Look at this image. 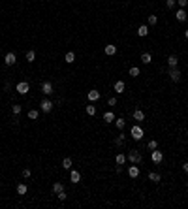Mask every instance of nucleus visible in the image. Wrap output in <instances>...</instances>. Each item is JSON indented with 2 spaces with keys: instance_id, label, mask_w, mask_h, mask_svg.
<instances>
[{
  "instance_id": "11",
  "label": "nucleus",
  "mask_w": 188,
  "mask_h": 209,
  "mask_svg": "<svg viewBox=\"0 0 188 209\" xmlns=\"http://www.w3.org/2000/svg\"><path fill=\"white\" fill-rule=\"evenodd\" d=\"M42 93H43L45 96L53 94V85H51L49 81H43V83H42Z\"/></svg>"
},
{
  "instance_id": "17",
  "label": "nucleus",
  "mask_w": 188,
  "mask_h": 209,
  "mask_svg": "<svg viewBox=\"0 0 188 209\" xmlns=\"http://www.w3.org/2000/svg\"><path fill=\"white\" fill-rule=\"evenodd\" d=\"M104 121H105V123H115V113H113V111H105V113H104Z\"/></svg>"
},
{
  "instance_id": "13",
  "label": "nucleus",
  "mask_w": 188,
  "mask_h": 209,
  "mask_svg": "<svg viewBox=\"0 0 188 209\" xmlns=\"http://www.w3.org/2000/svg\"><path fill=\"white\" fill-rule=\"evenodd\" d=\"M104 53L105 55H107V57H113V55H117V45H105V47H104Z\"/></svg>"
},
{
  "instance_id": "9",
  "label": "nucleus",
  "mask_w": 188,
  "mask_h": 209,
  "mask_svg": "<svg viewBox=\"0 0 188 209\" xmlns=\"http://www.w3.org/2000/svg\"><path fill=\"white\" fill-rule=\"evenodd\" d=\"M100 90H96V89H92V90H89L87 93V98H89V102H98L100 100Z\"/></svg>"
},
{
  "instance_id": "43",
  "label": "nucleus",
  "mask_w": 188,
  "mask_h": 209,
  "mask_svg": "<svg viewBox=\"0 0 188 209\" xmlns=\"http://www.w3.org/2000/svg\"><path fill=\"white\" fill-rule=\"evenodd\" d=\"M186 137H188V130H186Z\"/></svg>"
},
{
  "instance_id": "18",
  "label": "nucleus",
  "mask_w": 188,
  "mask_h": 209,
  "mask_svg": "<svg viewBox=\"0 0 188 209\" xmlns=\"http://www.w3.org/2000/svg\"><path fill=\"white\" fill-rule=\"evenodd\" d=\"M27 190H28V187L24 185V183H19V185H17V194L19 196H24V194H27Z\"/></svg>"
},
{
  "instance_id": "24",
  "label": "nucleus",
  "mask_w": 188,
  "mask_h": 209,
  "mask_svg": "<svg viewBox=\"0 0 188 209\" xmlns=\"http://www.w3.org/2000/svg\"><path fill=\"white\" fill-rule=\"evenodd\" d=\"M160 173H154V171H151L149 173V181H152V183H160Z\"/></svg>"
},
{
  "instance_id": "38",
  "label": "nucleus",
  "mask_w": 188,
  "mask_h": 209,
  "mask_svg": "<svg viewBox=\"0 0 188 209\" xmlns=\"http://www.w3.org/2000/svg\"><path fill=\"white\" fill-rule=\"evenodd\" d=\"M177 4H179L181 8H186L188 6V0H177Z\"/></svg>"
},
{
  "instance_id": "25",
  "label": "nucleus",
  "mask_w": 188,
  "mask_h": 209,
  "mask_svg": "<svg viewBox=\"0 0 188 209\" xmlns=\"http://www.w3.org/2000/svg\"><path fill=\"white\" fill-rule=\"evenodd\" d=\"M72 164H73V160L70 158V156H66V158L62 160V168H64V170H70V168H72Z\"/></svg>"
},
{
  "instance_id": "12",
  "label": "nucleus",
  "mask_w": 188,
  "mask_h": 209,
  "mask_svg": "<svg viewBox=\"0 0 188 209\" xmlns=\"http://www.w3.org/2000/svg\"><path fill=\"white\" fill-rule=\"evenodd\" d=\"M175 19H177V21H181V23H184L186 19H188V15H186V9H184V8H181L179 12L175 13Z\"/></svg>"
},
{
  "instance_id": "37",
  "label": "nucleus",
  "mask_w": 188,
  "mask_h": 209,
  "mask_svg": "<svg viewBox=\"0 0 188 209\" xmlns=\"http://www.w3.org/2000/svg\"><path fill=\"white\" fill-rule=\"evenodd\" d=\"M57 198H58L60 202H64V200H66V192H64V190H62V192H58V194H57Z\"/></svg>"
},
{
  "instance_id": "21",
  "label": "nucleus",
  "mask_w": 188,
  "mask_h": 209,
  "mask_svg": "<svg viewBox=\"0 0 188 209\" xmlns=\"http://www.w3.org/2000/svg\"><path fill=\"white\" fill-rule=\"evenodd\" d=\"M24 57H27V62H34V60H36V51H34V49L27 51V55H24Z\"/></svg>"
},
{
  "instance_id": "41",
  "label": "nucleus",
  "mask_w": 188,
  "mask_h": 209,
  "mask_svg": "<svg viewBox=\"0 0 188 209\" xmlns=\"http://www.w3.org/2000/svg\"><path fill=\"white\" fill-rule=\"evenodd\" d=\"M182 170H184V173H188V162H184V164H182Z\"/></svg>"
},
{
  "instance_id": "42",
  "label": "nucleus",
  "mask_w": 188,
  "mask_h": 209,
  "mask_svg": "<svg viewBox=\"0 0 188 209\" xmlns=\"http://www.w3.org/2000/svg\"><path fill=\"white\" fill-rule=\"evenodd\" d=\"M184 38H186V40H188V30H184Z\"/></svg>"
},
{
  "instance_id": "23",
  "label": "nucleus",
  "mask_w": 188,
  "mask_h": 209,
  "mask_svg": "<svg viewBox=\"0 0 188 209\" xmlns=\"http://www.w3.org/2000/svg\"><path fill=\"white\" fill-rule=\"evenodd\" d=\"M124 141H126V136H124V132H120V134H119V137L115 140V145H117V147H122V143H124Z\"/></svg>"
},
{
  "instance_id": "32",
  "label": "nucleus",
  "mask_w": 188,
  "mask_h": 209,
  "mask_svg": "<svg viewBox=\"0 0 188 209\" xmlns=\"http://www.w3.org/2000/svg\"><path fill=\"white\" fill-rule=\"evenodd\" d=\"M12 113H13V115H21V106H19V104H13V106H12Z\"/></svg>"
},
{
  "instance_id": "2",
  "label": "nucleus",
  "mask_w": 188,
  "mask_h": 209,
  "mask_svg": "<svg viewBox=\"0 0 188 209\" xmlns=\"http://www.w3.org/2000/svg\"><path fill=\"white\" fill-rule=\"evenodd\" d=\"M128 160L132 162V164H141V160H143V156H141V153L138 149H132L128 153Z\"/></svg>"
},
{
  "instance_id": "4",
  "label": "nucleus",
  "mask_w": 188,
  "mask_h": 209,
  "mask_svg": "<svg viewBox=\"0 0 188 209\" xmlns=\"http://www.w3.org/2000/svg\"><path fill=\"white\" fill-rule=\"evenodd\" d=\"M151 160L154 162V164H160V162L164 160V153H162V151H158V149L151 151Z\"/></svg>"
},
{
  "instance_id": "40",
  "label": "nucleus",
  "mask_w": 188,
  "mask_h": 209,
  "mask_svg": "<svg viewBox=\"0 0 188 209\" xmlns=\"http://www.w3.org/2000/svg\"><path fill=\"white\" fill-rule=\"evenodd\" d=\"M115 171H117V173H122V166H120V164H117V168H115Z\"/></svg>"
},
{
  "instance_id": "7",
  "label": "nucleus",
  "mask_w": 188,
  "mask_h": 209,
  "mask_svg": "<svg viewBox=\"0 0 188 209\" xmlns=\"http://www.w3.org/2000/svg\"><path fill=\"white\" fill-rule=\"evenodd\" d=\"M15 62H17V57H15V53H6V57H4V64H8V66H13Z\"/></svg>"
},
{
  "instance_id": "22",
  "label": "nucleus",
  "mask_w": 188,
  "mask_h": 209,
  "mask_svg": "<svg viewBox=\"0 0 188 209\" xmlns=\"http://www.w3.org/2000/svg\"><path fill=\"white\" fill-rule=\"evenodd\" d=\"M126 160H128V156H124V153H119V155L115 156V162H117V164H120V166H122Z\"/></svg>"
},
{
  "instance_id": "33",
  "label": "nucleus",
  "mask_w": 188,
  "mask_h": 209,
  "mask_svg": "<svg viewBox=\"0 0 188 209\" xmlns=\"http://www.w3.org/2000/svg\"><path fill=\"white\" fill-rule=\"evenodd\" d=\"M130 75H132V77H138V75H139V68H138V66H132V68H130Z\"/></svg>"
},
{
  "instance_id": "29",
  "label": "nucleus",
  "mask_w": 188,
  "mask_h": 209,
  "mask_svg": "<svg viewBox=\"0 0 188 209\" xmlns=\"http://www.w3.org/2000/svg\"><path fill=\"white\" fill-rule=\"evenodd\" d=\"M85 111H87V115H90V117H94L96 115V106H87V108H85Z\"/></svg>"
},
{
  "instance_id": "14",
  "label": "nucleus",
  "mask_w": 188,
  "mask_h": 209,
  "mask_svg": "<svg viewBox=\"0 0 188 209\" xmlns=\"http://www.w3.org/2000/svg\"><path fill=\"white\" fill-rule=\"evenodd\" d=\"M70 181H72V183H79L81 181V173L77 170H72V171H70Z\"/></svg>"
},
{
  "instance_id": "8",
  "label": "nucleus",
  "mask_w": 188,
  "mask_h": 209,
  "mask_svg": "<svg viewBox=\"0 0 188 209\" xmlns=\"http://www.w3.org/2000/svg\"><path fill=\"white\" fill-rule=\"evenodd\" d=\"M113 90L117 94H124V90H126V85H124V81H115V85H113Z\"/></svg>"
},
{
  "instance_id": "10",
  "label": "nucleus",
  "mask_w": 188,
  "mask_h": 209,
  "mask_svg": "<svg viewBox=\"0 0 188 209\" xmlns=\"http://www.w3.org/2000/svg\"><path fill=\"white\" fill-rule=\"evenodd\" d=\"M128 175L132 177V179H138V177H139V166H138V164L130 166V168H128Z\"/></svg>"
},
{
  "instance_id": "30",
  "label": "nucleus",
  "mask_w": 188,
  "mask_h": 209,
  "mask_svg": "<svg viewBox=\"0 0 188 209\" xmlns=\"http://www.w3.org/2000/svg\"><path fill=\"white\" fill-rule=\"evenodd\" d=\"M62 190H64L62 183H55V185H53V192H55V194H58V192H62Z\"/></svg>"
},
{
  "instance_id": "27",
  "label": "nucleus",
  "mask_w": 188,
  "mask_h": 209,
  "mask_svg": "<svg viewBox=\"0 0 188 209\" xmlns=\"http://www.w3.org/2000/svg\"><path fill=\"white\" fill-rule=\"evenodd\" d=\"M141 62H143V64H151L152 62L151 53H143V55H141Z\"/></svg>"
},
{
  "instance_id": "31",
  "label": "nucleus",
  "mask_w": 188,
  "mask_h": 209,
  "mask_svg": "<svg viewBox=\"0 0 188 209\" xmlns=\"http://www.w3.org/2000/svg\"><path fill=\"white\" fill-rule=\"evenodd\" d=\"M147 147H149V149H151V151H154V149H158V141H156V140H151V141H149V143H147Z\"/></svg>"
},
{
  "instance_id": "1",
  "label": "nucleus",
  "mask_w": 188,
  "mask_h": 209,
  "mask_svg": "<svg viewBox=\"0 0 188 209\" xmlns=\"http://www.w3.org/2000/svg\"><path fill=\"white\" fill-rule=\"evenodd\" d=\"M130 134H132V140L139 141V140H143L145 132H143V128H141L139 124H134V126H132V130H130Z\"/></svg>"
},
{
  "instance_id": "19",
  "label": "nucleus",
  "mask_w": 188,
  "mask_h": 209,
  "mask_svg": "<svg viewBox=\"0 0 188 209\" xmlns=\"http://www.w3.org/2000/svg\"><path fill=\"white\" fill-rule=\"evenodd\" d=\"M64 62H66V64H73V62H75V53H72V51H70V53H66Z\"/></svg>"
},
{
  "instance_id": "20",
  "label": "nucleus",
  "mask_w": 188,
  "mask_h": 209,
  "mask_svg": "<svg viewBox=\"0 0 188 209\" xmlns=\"http://www.w3.org/2000/svg\"><path fill=\"white\" fill-rule=\"evenodd\" d=\"M134 121H139V123H141V121H145V113L141 109H135L134 111Z\"/></svg>"
},
{
  "instance_id": "34",
  "label": "nucleus",
  "mask_w": 188,
  "mask_h": 209,
  "mask_svg": "<svg viewBox=\"0 0 188 209\" xmlns=\"http://www.w3.org/2000/svg\"><path fill=\"white\" fill-rule=\"evenodd\" d=\"M147 23H149V25H156V23H158V15H149Z\"/></svg>"
},
{
  "instance_id": "6",
  "label": "nucleus",
  "mask_w": 188,
  "mask_h": 209,
  "mask_svg": "<svg viewBox=\"0 0 188 209\" xmlns=\"http://www.w3.org/2000/svg\"><path fill=\"white\" fill-rule=\"evenodd\" d=\"M167 75H169V79L171 81H175V83H177V81H181V70H177V68H169V74H167Z\"/></svg>"
},
{
  "instance_id": "36",
  "label": "nucleus",
  "mask_w": 188,
  "mask_h": 209,
  "mask_svg": "<svg viewBox=\"0 0 188 209\" xmlns=\"http://www.w3.org/2000/svg\"><path fill=\"white\" fill-rule=\"evenodd\" d=\"M175 4H177V0H166V6L169 8V9H171V8H175Z\"/></svg>"
},
{
  "instance_id": "3",
  "label": "nucleus",
  "mask_w": 188,
  "mask_h": 209,
  "mask_svg": "<svg viewBox=\"0 0 188 209\" xmlns=\"http://www.w3.org/2000/svg\"><path fill=\"white\" fill-rule=\"evenodd\" d=\"M40 111H43V113H49V111H53V102L49 98H43L40 102Z\"/></svg>"
},
{
  "instance_id": "26",
  "label": "nucleus",
  "mask_w": 188,
  "mask_h": 209,
  "mask_svg": "<svg viewBox=\"0 0 188 209\" xmlns=\"http://www.w3.org/2000/svg\"><path fill=\"white\" fill-rule=\"evenodd\" d=\"M115 126H117L119 130H124V126H126V121H124V119H117V117H115Z\"/></svg>"
},
{
  "instance_id": "5",
  "label": "nucleus",
  "mask_w": 188,
  "mask_h": 209,
  "mask_svg": "<svg viewBox=\"0 0 188 209\" xmlns=\"http://www.w3.org/2000/svg\"><path fill=\"white\" fill-rule=\"evenodd\" d=\"M15 90H17L19 94H27L28 90H30V85L27 83V81H19L17 87H15Z\"/></svg>"
},
{
  "instance_id": "16",
  "label": "nucleus",
  "mask_w": 188,
  "mask_h": 209,
  "mask_svg": "<svg viewBox=\"0 0 188 209\" xmlns=\"http://www.w3.org/2000/svg\"><path fill=\"white\" fill-rule=\"evenodd\" d=\"M147 34H149V27H147V25H141V27L138 28V36L139 38H145Z\"/></svg>"
},
{
  "instance_id": "15",
  "label": "nucleus",
  "mask_w": 188,
  "mask_h": 209,
  "mask_svg": "<svg viewBox=\"0 0 188 209\" xmlns=\"http://www.w3.org/2000/svg\"><path fill=\"white\" fill-rule=\"evenodd\" d=\"M177 64H179V59H177L175 55H169V57H167V66H169V68H177Z\"/></svg>"
},
{
  "instance_id": "28",
  "label": "nucleus",
  "mask_w": 188,
  "mask_h": 209,
  "mask_svg": "<svg viewBox=\"0 0 188 209\" xmlns=\"http://www.w3.org/2000/svg\"><path fill=\"white\" fill-rule=\"evenodd\" d=\"M38 117H40V111H38V109H30V111H28V119H30V121H36Z\"/></svg>"
},
{
  "instance_id": "39",
  "label": "nucleus",
  "mask_w": 188,
  "mask_h": 209,
  "mask_svg": "<svg viewBox=\"0 0 188 209\" xmlns=\"http://www.w3.org/2000/svg\"><path fill=\"white\" fill-rule=\"evenodd\" d=\"M107 104L109 106H117V98H115V96H111V98L107 100Z\"/></svg>"
},
{
  "instance_id": "35",
  "label": "nucleus",
  "mask_w": 188,
  "mask_h": 209,
  "mask_svg": "<svg viewBox=\"0 0 188 209\" xmlns=\"http://www.w3.org/2000/svg\"><path fill=\"white\" fill-rule=\"evenodd\" d=\"M21 175H23V179H28V177H30V175H32V171H30V170H28V168H24V170L21 171Z\"/></svg>"
}]
</instances>
